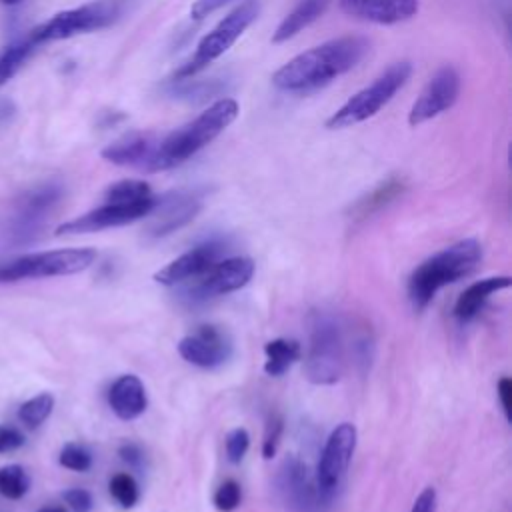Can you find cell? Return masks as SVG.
Listing matches in <instances>:
<instances>
[{
    "label": "cell",
    "mask_w": 512,
    "mask_h": 512,
    "mask_svg": "<svg viewBox=\"0 0 512 512\" xmlns=\"http://www.w3.org/2000/svg\"><path fill=\"white\" fill-rule=\"evenodd\" d=\"M370 50L364 36H340L314 46L272 74V84L290 94H310L328 86L338 76L352 70Z\"/></svg>",
    "instance_id": "cell-1"
},
{
    "label": "cell",
    "mask_w": 512,
    "mask_h": 512,
    "mask_svg": "<svg viewBox=\"0 0 512 512\" xmlns=\"http://www.w3.org/2000/svg\"><path fill=\"white\" fill-rule=\"evenodd\" d=\"M236 116H238V102L234 98L216 100L192 122L184 124L178 130H172L170 134L158 140L148 172L170 170L186 162L206 144H210L220 132H224V128H228L236 120Z\"/></svg>",
    "instance_id": "cell-2"
},
{
    "label": "cell",
    "mask_w": 512,
    "mask_h": 512,
    "mask_svg": "<svg viewBox=\"0 0 512 512\" xmlns=\"http://www.w3.org/2000/svg\"><path fill=\"white\" fill-rule=\"evenodd\" d=\"M482 260V246L474 238L460 240L424 260L408 280V298L416 310H424L434 294L464 276Z\"/></svg>",
    "instance_id": "cell-3"
},
{
    "label": "cell",
    "mask_w": 512,
    "mask_h": 512,
    "mask_svg": "<svg viewBox=\"0 0 512 512\" xmlns=\"http://www.w3.org/2000/svg\"><path fill=\"white\" fill-rule=\"evenodd\" d=\"M412 74L410 62H396L386 68L372 84L358 90L350 96L328 120L326 126L330 130H342L366 122L368 118L376 116L392 98L394 94L408 82Z\"/></svg>",
    "instance_id": "cell-4"
},
{
    "label": "cell",
    "mask_w": 512,
    "mask_h": 512,
    "mask_svg": "<svg viewBox=\"0 0 512 512\" xmlns=\"http://www.w3.org/2000/svg\"><path fill=\"white\" fill-rule=\"evenodd\" d=\"M344 340L340 324L326 312L310 316V344L304 362L306 378L314 384H334L342 374Z\"/></svg>",
    "instance_id": "cell-5"
},
{
    "label": "cell",
    "mask_w": 512,
    "mask_h": 512,
    "mask_svg": "<svg viewBox=\"0 0 512 512\" xmlns=\"http://www.w3.org/2000/svg\"><path fill=\"white\" fill-rule=\"evenodd\" d=\"M258 0H244L232 12H228L196 46L192 58L176 70L174 78H192L208 64L218 60L230 46L244 34V30L258 18Z\"/></svg>",
    "instance_id": "cell-6"
},
{
    "label": "cell",
    "mask_w": 512,
    "mask_h": 512,
    "mask_svg": "<svg viewBox=\"0 0 512 512\" xmlns=\"http://www.w3.org/2000/svg\"><path fill=\"white\" fill-rule=\"evenodd\" d=\"M96 260L94 248H60L46 252H32L10 262L0 264V284L18 282L26 278L68 276L86 270Z\"/></svg>",
    "instance_id": "cell-7"
},
{
    "label": "cell",
    "mask_w": 512,
    "mask_h": 512,
    "mask_svg": "<svg viewBox=\"0 0 512 512\" xmlns=\"http://www.w3.org/2000/svg\"><path fill=\"white\" fill-rule=\"evenodd\" d=\"M118 16V6L110 0H98L90 4H82L70 10H62L54 14L50 20L36 26L28 36L40 46L52 40H66L70 36L92 32L112 24Z\"/></svg>",
    "instance_id": "cell-8"
},
{
    "label": "cell",
    "mask_w": 512,
    "mask_h": 512,
    "mask_svg": "<svg viewBox=\"0 0 512 512\" xmlns=\"http://www.w3.org/2000/svg\"><path fill=\"white\" fill-rule=\"evenodd\" d=\"M276 490L292 512H326L332 504V498L318 486L316 474L312 476L308 466L296 456H288L278 468Z\"/></svg>",
    "instance_id": "cell-9"
},
{
    "label": "cell",
    "mask_w": 512,
    "mask_h": 512,
    "mask_svg": "<svg viewBox=\"0 0 512 512\" xmlns=\"http://www.w3.org/2000/svg\"><path fill=\"white\" fill-rule=\"evenodd\" d=\"M354 448H356V428L348 422L338 424L330 432L316 468V482L326 496L334 498L336 488L340 486L348 470Z\"/></svg>",
    "instance_id": "cell-10"
},
{
    "label": "cell",
    "mask_w": 512,
    "mask_h": 512,
    "mask_svg": "<svg viewBox=\"0 0 512 512\" xmlns=\"http://www.w3.org/2000/svg\"><path fill=\"white\" fill-rule=\"evenodd\" d=\"M156 204V198L150 196L140 202H128V204H114L106 202L74 220H68L56 228L58 236L64 234H86V232H98L104 228H114V226H124L130 222H136L152 212Z\"/></svg>",
    "instance_id": "cell-11"
},
{
    "label": "cell",
    "mask_w": 512,
    "mask_h": 512,
    "mask_svg": "<svg viewBox=\"0 0 512 512\" xmlns=\"http://www.w3.org/2000/svg\"><path fill=\"white\" fill-rule=\"evenodd\" d=\"M460 94V76L454 66H442L434 72V76L428 80L420 96L410 108L408 124L420 126L442 112L450 110Z\"/></svg>",
    "instance_id": "cell-12"
},
{
    "label": "cell",
    "mask_w": 512,
    "mask_h": 512,
    "mask_svg": "<svg viewBox=\"0 0 512 512\" xmlns=\"http://www.w3.org/2000/svg\"><path fill=\"white\" fill-rule=\"evenodd\" d=\"M254 260L246 256H232L216 262L206 274L198 276L188 290L194 300H206L212 296L228 294L244 288L254 274Z\"/></svg>",
    "instance_id": "cell-13"
},
{
    "label": "cell",
    "mask_w": 512,
    "mask_h": 512,
    "mask_svg": "<svg viewBox=\"0 0 512 512\" xmlns=\"http://www.w3.org/2000/svg\"><path fill=\"white\" fill-rule=\"evenodd\" d=\"M202 202L196 192H170L156 198V204L148 216H152L146 234L152 238H162L178 228L186 226L200 212Z\"/></svg>",
    "instance_id": "cell-14"
},
{
    "label": "cell",
    "mask_w": 512,
    "mask_h": 512,
    "mask_svg": "<svg viewBox=\"0 0 512 512\" xmlns=\"http://www.w3.org/2000/svg\"><path fill=\"white\" fill-rule=\"evenodd\" d=\"M180 356L200 368H216L224 364L232 352V344L216 326H198L194 334L178 342Z\"/></svg>",
    "instance_id": "cell-15"
},
{
    "label": "cell",
    "mask_w": 512,
    "mask_h": 512,
    "mask_svg": "<svg viewBox=\"0 0 512 512\" xmlns=\"http://www.w3.org/2000/svg\"><path fill=\"white\" fill-rule=\"evenodd\" d=\"M220 254H222V244L216 240H208L184 252L170 264H166L162 270L154 274V280L164 286H176L180 282L194 280L206 274L218 262Z\"/></svg>",
    "instance_id": "cell-16"
},
{
    "label": "cell",
    "mask_w": 512,
    "mask_h": 512,
    "mask_svg": "<svg viewBox=\"0 0 512 512\" xmlns=\"http://www.w3.org/2000/svg\"><path fill=\"white\" fill-rule=\"evenodd\" d=\"M344 14L374 24H400L416 16L418 0H338Z\"/></svg>",
    "instance_id": "cell-17"
},
{
    "label": "cell",
    "mask_w": 512,
    "mask_h": 512,
    "mask_svg": "<svg viewBox=\"0 0 512 512\" xmlns=\"http://www.w3.org/2000/svg\"><path fill=\"white\" fill-rule=\"evenodd\" d=\"M158 140H154L152 134H144V132H130L126 136H122L120 140L108 144L100 156L112 164H120V166H136L140 170L148 172L150 160L154 156Z\"/></svg>",
    "instance_id": "cell-18"
},
{
    "label": "cell",
    "mask_w": 512,
    "mask_h": 512,
    "mask_svg": "<svg viewBox=\"0 0 512 512\" xmlns=\"http://www.w3.org/2000/svg\"><path fill=\"white\" fill-rule=\"evenodd\" d=\"M108 404L120 420H134L146 410V390L138 376L124 374L108 390Z\"/></svg>",
    "instance_id": "cell-19"
},
{
    "label": "cell",
    "mask_w": 512,
    "mask_h": 512,
    "mask_svg": "<svg viewBox=\"0 0 512 512\" xmlns=\"http://www.w3.org/2000/svg\"><path fill=\"white\" fill-rule=\"evenodd\" d=\"M510 286V276H490L484 280H478L470 284L456 300L454 304V316L458 322H470L486 304V300L498 292Z\"/></svg>",
    "instance_id": "cell-20"
},
{
    "label": "cell",
    "mask_w": 512,
    "mask_h": 512,
    "mask_svg": "<svg viewBox=\"0 0 512 512\" xmlns=\"http://www.w3.org/2000/svg\"><path fill=\"white\" fill-rule=\"evenodd\" d=\"M330 6V0H300L278 24V28L272 34V42L280 44L290 38H294L298 32H302L306 26L316 22L326 8Z\"/></svg>",
    "instance_id": "cell-21"
},
{
    "label": "cell",
    "mask_w": 512,
    "mask_h": 512,
    "mask_svg": "<svg viewBox=\"0 0 512 512\" xmlns=\"http://www.w3.org/2000/svg\"><path fill=\"white\" fill-rule=\"evenodd\" d=\"M404 188H406V182L400 176H392V178L380 182L374 190H370L368 194H364L360 200L354 202V206L350 208V218L354 222L370 218L378 210L392 204L404 192Z\"/></svg>",
    "instance_id": "cell-22"
},
{
    "label": "cell",
    "mask_w": 512,
    "mask_h": 512,
    "mask_svg": "<svg viewBox=\"0 0 512 512\" xmlns=\"http://www.w3.org/2000/svg\"><path fill=\"white\" fill-rule=\"evenodd\" d=\"M264 352H266L264 372L268 376H282L302 354L300 344L288 338H276L266 342Z\"/></svg>",
    "instance_id": "cell-23"
},
{
    "label": "cell",
    "mask_w": 512,
    "mask_h": 512,
    "mask_svg": "<svg viewBox=\"0 0 512 512\" xmlns=\"http://www.w3.org/2000/svg\"><path fill=\"white\" fill-rule=\"evenodd\" d=\"M36 46L38 44L30 36H26L24 40L0 48V88L22 68V64L28 60Z\"/></svg>",
    "instance_id": "cell-24"
},
{
    "label": "cell",
    "mask_w": 512,
    "mask_h": 512,
    "mask_svg": "<svg viewBox=\"0 0 512 512\" xmlns=\"http://www.w3.org/2000/svg\"><path fill=\"white\" fill-rule=\"evenodd\" d=\"M152 196L150 186L144 180H120L106 188L104 200L114 204H128V202H140Z\"/></svg>",
    "instance_id": "cell-25"
},
{
    "label": "cell",
    "mask_w": 512,
    "mask_h": 512,
    "mask_svg": "<svg viewBox=\"0 0 512 512\" xmlns=\"http://www.w3.org/2000/svg\"><path fill=\"white\" fill-rule=\"evenodd\" d=\"M52 408H54V396L48 392H42L30 400H26L24 404H20L18 420L26 428H38L52 414Z\"/></svg>",
    "instance_id": "cell-26"
},
{
    "label": "cell",
    "mask_w": 512,
    "mask_h": 512,
    "mask_svg": "<svg viewBox=\"0 0 512 512\" xmlns=\"http://www.w3.org/2000/svg\"><path fill=\"white\" fill-rule=\"evenodd\" d=\"M30 488V476L20 464L0 468V494L8 500L22 498Z\"/></svg>",
    "instance_id": "cell-27"
},
{
    "label": "cell",
    "mask_w": 512,
    "mask_h": 512,
    "mask_svg": "<svg viewBox=\"0 0 512 512\" xmlns=\"http://www.w3.org/2000/svg\"><path fill=\"white\" fill-rule=\"evenodd\" d=\"M110 494L122 508H132L140 498V490H138L136 480L126 472H120V474L112 476Z\"/></svg>",
    "instance_id": "cell-28"
},
{
    "label": "cell",
    "mask_w": 512,
    "mask_h": 512,
    "mask_svg": "<svg viewBox=\"0 0 512 512\" xmlns=\"http://www.w3.org/2000/svg\"><path fill=\"white\" fill-rule=\"evenodd\" d=\"M58 460L64 468L74 470V472H86L92 466V454L82 444H76V442H68L60 450Z\"/></svg>",
    "instance_id": "cell-29"
},
{
    "label": "cell",
    "mask_w": 512,
    "mask_h": 512,
    "mask_svg": "<svg viewBox=\"0 0 512 512\" xmlns=\"http://www.w3.org/2000/svg\"><path fill=\"white\" fill-rule=\"evenodd\" d=\"M240 498H242V492H240V484L236 480H226L218 486V490L214 492V506L216 510L220 512H232L238 508L240 504Z\"/></svg>",
    "instance_id": "cell-30"
},
{
    "label": "cell",
    "mask_w": 512,
    "mask_h": 512,
    "mask_svg": "<svg viewBox=\"0 0 512 512\" xmlns=\"http://www.w3.org/2000/svg\"><path fill=\"white\" fill-rule=\"evenodd\" d=\"M282 430H284V420L282 416L278 414H272L266 422V428H264V440H262V456L266 460H270L276 450H278V444H280V438H282Z\"/></svg>",
    "instance_id": "cell-31"
},
{
    "label": "cell",
    "mask_w": 512,
    "mask_h": 512,
    "mask_svg": "<svg viewBox=\"0 0 512 512\" xmlns=\"http://www.w3.org/2000/svg\"><path fill=\"white\" fill-rule=\"evenodd\" d=\"M248 446H250V436L244 428H234L228 432L226 436V456L232 464H238L244 454L248 452Z\"/></svg>",
    "instance_id": "cell-32"
},
{
    "label": "cell",
    "mask_w": 512,
    "mask_h": 512,
    "mask_svg": "<svg viewBox=\"0 0 512 512\" xmlns=\"http://www.w3.org/2000/svg\"><path fill=\"white\" fill-rule=\"evenodd\" d=\"M62 498L72 512H90L92 510V496L84 488H70L62 494Z\"/></svg>",
    "instance_id": "cell-33"
},
{
    "label": "cell",
    "mask_w": 512,
    "mask_h": 512,
    "mask_svg": "<svg viewBox=\"0 0 512 512\" xmlns=\"http://www.w3.org/2000/svg\"><path fill=\"white\" fill-rule=\"evenodd\" d=\"M24 442H26V438H24V434L18 428L0 424V454L14 452V450L22 448Z\"/></svg>",
    "instance_id": "cell-34"
},
{
    "label": "cell",
    "mask_w": 512,
    "mask_h": 512,
    "mask_svg": "<svg viewBox=\"0 0 512 512\" xmlns=\"http://www.w3.org/2000/svg\"><path fill=\"white\" fill-rule=\"evenodd\" d=\"M228 2L230 0H194V4L190 6V16L194 20H202V18L210 16L212 12H216L218 8H222Z\"/></svg>",
    "instance_id": "cell-35"
},
{
    "label": "cell",
    "mask_w": 512,
    "mask_h": 512,
    "mask_svg": "<svg viewBox=\"0 0 512 512\" xmlns=\"http://www.w3.org/2000/svg\"><path fill=\"white\" fill-rule=\"evenodd\" d=\"M410 512H436V490L426 486L414 500Z\"/></svg>",
    "instance_id": "cell-36"
},
{
    "label": "cell",
    "mask_w": 512,
    "mask_h": 512,
    "mask_svg": "<svg viewBox=\"0 0 512 512\" xmlns=\"http://www.w3.org/2000/svg\"><path fill=\"white\" fill-rule=\"evenodd\" d=\"M498 398H500L506 418L510 420V416H512V380L508 376L498 380Z\"/></svg>",
    "instance_id": "cell-37"
},
{
    "label": "cell",
    "mask_w": 512,
    "mask_h": 512,
    "mask_svg": "<svg viewBox=\"0 0 512 512\" xmlns=\"http://www.w3.org/2000/svg\"><path fill=\"white\" fill-rule=\"evenodd\" d=\"M118 456L128 464V466H134V468H140L142 466V450L136 446V444H122L118 448Z\"/></svg>",
    "instance_id": "cell-38"
},
{
    "label": "cell",
    "mask_w": 512,
    "mask_h": 512,
    "mask_svg": "<svg viewBox=\"0 0 512 512\" xmlns=\"http://www.w3.org/2000/svg\"><path fill=\"white\" fill-rule=\"evenodd\" d=\"M38 512H66L64 506H56V504H50V506H42Z\"/></svg>",
    "instance_id": "cell-39"
},
{
    "label": "cell",
    "mask_w": 512,
    "mask_h": 512,
    "mask_svg": "<svg viewBox=\"0 0 512 512\" xmlns=\"http://www.w3.org/2000/svg\"><path fill=\"white\" fill-rule=\"evenodd\" d=\"M2 2H4V4H18L20 0H2Z\"/></svg>",
    "instance_id": "cell-40"
}]
</instances>
